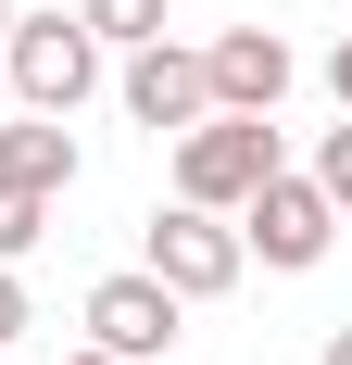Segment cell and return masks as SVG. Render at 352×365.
<instances>
[{
  "label": "cell",
  "mask_w": 352,
  "mask_h": 365,
  "mask_svg": "<svg viewBox=\"0 0 352 365\" xmlns=\"http://www.w3.org/2000/svg\"><path fill=\"white\" fill-rule=\"evenodd\" d=\"M151 277H164V290L176 302H214V290H239V227H227V215H202V202H176V215H151Z\"/></svg>",
  "instance_id": "cell-4"
},
{
  "label": "cell",
  "mask_w": 352,
  "mask_h": 365,
  "mask_svg": "<svg viewBox=\"0 0 352 365\" xmlns=\"http://www.w3.org/2000/svg\"><path fill=\"white\" fill-rule=\"evenodd\" d=\"M126 113H139L151 139L202 126V113H214V88H202V51H176V38H139V51H126Z\"/></svg>",
  "instance_id": "cell-7"
},
{
  "label": "cell",
  "mask_w": 352,
  "mask_h": 365,
  "mask_svg": "<svg viewBox=\"0 0 352 365\" xmlns=\"http://www.w3.org/2000/svg\"><path fill=\"white\" fill-rule=\"evenodd\" d=\"M0 177L63 202V189H76V139H63V113H26V126H0Z\"/></svg>",
  "instance_id": "cell-8"
},
{
  "label": "cell",
  "mask_w": 352,
  "mask_h": 365,
  "mask_svg": "<svg viewBox=\"0 0 352 365\" xmlns=\"http://www.w3.org/2000/svg\"><path fill=\"white\" fill-rule=\"evenodd\" d=\"M0 76H13V101H26V113H76L88 88H101V38L76 26V13H13Z\"/></svg>",
  "instance_id": "cell-2"
},
{
  "label": "cell",
  "mask_w": 352,
  "mask_h": 365,
  "mask_svg": "<svg viewBox=\"0 0 352 365\" xmlns=\"http://www.w3.org/2000/svg\"><path fill=\"white\" fill-rule=\"evenodd\" d=\"M315 365H352V328H327V353H315Z\"/></svg>",
  "instance_id": "cell-14"
},
{
  "label": "cell",
  "mask_w": 352,
  "mask_h": 365,
  "mask_svg": "<svg viewBox=\"0 0 352 365\" xmlns=\"http://www.w3.org/2000/svg\"><path fill=\"white\" fill-rule=\"evenodd\" d=\"M63 365H113V353H63Z\"/></svg>",
  "instance_id": "cell-15"
},
{
  "label": "cell",
  "mask_w": 352,
  "mask_h": 365,
  "mask_svg": "<svg viewBox=\"0 0 352 365\" xmlns=\"http://www.w3.org/2000/svg\"><path fill=\"white\" fill-rule=\"evenodd\" d=\"M38 240H51V189H13V177H0V264H26Z\"/></svg>",
  "instance_id": "cell-10"
},
{
  "label": "cell",
  "mask_w": 352,
  "mask_h": 365,
  "mask_svg": "<svg viewBox=\"0 0 352 365\" xmlns=\"http://www.w3.org/2000/svg\"><path fill=\"white\" fill-rule=\"evenodd\" d=\"M264 177H277V113H202V126H176V202L239 215Z\"/></svg>",
  "instance_id": "cell-1"
},
{
  "label": "cell",
  "mask_w": 352,
  "mask_h": 365,
  "mask_svg": "<svg viewBox=\"0 0 352 365\" xmlns=\"http://www.w3.org/2000/svg\"><path fill=\"white\" fill-rule=\"evenodd\" d=\"M76 26L101 51H139V38H164V0H76Z\"/></svg>",
  "instance_id": "cell-9"
},
{
  "label": "cell",
  "mask_w": 352,
  "mask_h": 365,
  "mask_svg": "<svg viewBox=\"0 0 352 365\" xmlns=\"http://www.w3.org/2000/svg\"><path fill=\"white\" fill-rule=\"evenodd\" d=\"M176 315H189V302H176L151 264H126V277H101V290H88V353L151 365V353H176Z\"/></svg>",
  "instance_id": "cell-5"
},
{
  "label": "cell",
  "mask_w": 352,
  "mask_h": 365,
  "mask_svg": "<svg viewBox=\"0 0 352 365\" xmlns=\"http://www.w3.org/2000/svg\"><path fill=\"white\" fill-rule=\"evenodd\" d=\"M315 189H327V202L352 215V126H327V151H315Z\"/></svg>",
  "instance_id": "cell-11"
},
{
  "label": "cell",
  "mask_w": 352,
  "mask_h": 365,
  "mask_svg": "<svg viewBox=\"0 0 352 365\" xmlns=\"http://www.w3.org/2000/svg\"><path fill=\"white\" fill-rule=\"evenodd\" d=\"M26 328V277H13V264H0V340Z\"/></svg>",
  "instance_id": "cell-12"
},
{
  "label": "cell",
  "mask_w": 352,
  "mask_h": 365,
  "mask_svg": "<svg viewBox=\"0 0 352 365\" xmlns=\"http://www.w3.org/2000/svg\"><path fill=\"white\" fill-rule=\"evenodd\" d=\"M0 38H13V0H0Z\"/></svg>",
  "instance_id": "cell-16"
},
{
  "label": "cell",
  "mask_w": 352,
  "mask_h": 365,
  "mask_svg": "<svg viewBox=\"0 0 352 365\" xmlns=\"http://www.w3.org/2000/svg\"><path fill=\"white\" fill-rule=\"evenodd\" d=\"M289 76H302V63H289V38H277V26H227V38L202 51L214 113H277V101H289Z\"/></svg>",
  "instance_id": "cell-6"
},
{
  "label": "cell",
  "mask_w": 352,
  "mask_h": 365,
  "mask_svg": "<svg viewBox=\"0 0 352 365\" xmlns=\"http://www.w3.org/2000/svg\"><path fill=\"white\" fill-rule=\"evenodd\" d=\"M327 88H340V113H352V38H340V51H327Z\"/></svg>",
  "instance_id": "cell-13"
},
{
  "label": "cell",
  "mask_w": 352,
  "mask_h": 365,
  "mask_svg": "<svg viewBox=\"0 0 352 365\" xmlns=\"http://www.w3.org/2000/svg\"><path fill=\"white\" fill-rule=\"evenodd\" d=\"M327 240H340V202H327L315 177H264L239 202V252H264V264H289V277H302V264H327Z\"/></svg>",
  "instance_id": "cell-3"
}]
</instances>
